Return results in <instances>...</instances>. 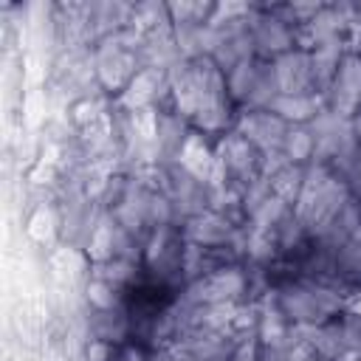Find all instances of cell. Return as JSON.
Wrapping results in <instances>:
<instances>
[{
	"label": "cell",
	"mask_w": 361,
	"mask_h": 361,
	"mask_svg": "<svg viewBox=\"0 0 361 361\" xmlns=\"http://www.w3.org/2000/svg\"><path fill=\"white\" fill-rule=\"evenodd\" d=\"M271 107L285 116V118H296V121H305L316 113V102L310 96H279L276 102H271Z\"/></svg>",
	"instance_id": "1"
}]
</instances>
